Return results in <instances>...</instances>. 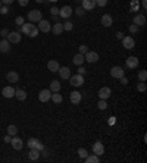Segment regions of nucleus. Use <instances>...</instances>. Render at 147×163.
I'll return each mask as SVG.
<instances>
[{"label":"nucleus","instance_id":"obj_1","mask_svg":"<svg viewBox=\"0 0 147 163\" xmlns=\"http://www.w3.org/2000/svg\"><path fill=\"white\" fill-rule=\"evenodd\" d=\"M21 31H22V34L28 35V37H31V38H34V37L38 35V28L34 27V24L33 22H28V24L24 22L22 25H21Z\"/></svg>","mask_w":147,"mask_h":163},{"label":"nucleus","instance_id":"obj_2","mask_svg":"<svg viewBox=\"0 0 147 163\" xmlns=\"http://www.w3.org/2000/svg\"><path fill=\"white\" fill-rule=\"evenodd\" d=\"M27 18H28L29 22H38L43 19V12L38 11V9H34V11H29L27 13Z\"/></svg>","mask_w":147,"mask_h":163},{"label":"nucleus","instance_id":"obj_3","mask_svg":"<svg viewBox=\"0 0 147 163\" xmlns=\"http://www.w3.org/2000/svg\"><path fill=\"white\" fill-rule=\"evenodd\" d=\"M69 82H71L72 87H82L84 85V75H79V73L71 75L69 77Z\"/></svg>","mask_w":147,"mask_h":163},{"label":"nucleus","instance_id":"obj_4","mask_svg":"<svg viewBox=\"0 0 147 163\" xmlns=\"http://www.w3.org/2000/svg\"><path fill=\"white\" fill-rule=\"evenodd\" d=\"M21 33L19 31H12V33L7 34V37H6V40L9 41V43H12V44H18L19 41H21Z\"/></svg>","mask_w":147,"mask_h":163},{"label":"nucleus","instance_id":"obj_5","mask_svg":"<svg viewBox=\"0 0 147 163\" xmlns=\"http://www.w3.org/2000/svg\"><path fill=\"white\" fill-rule=\"evenodd\" d=\"M110 77L115 79L122 78V77H125V71L121 66H113L112 69H110Z\"/></svg>","mask_w":147,"mask_h":163},{"label":"nucleus","instance_id":"obj_6","mask_svg":"<svg viewBox=\"0 0 147 163\" xmlns=\"http://www.w3.org/2000/svg\"><path fill=\"white\" fill-rule=\"evenodd\" d=\"M72 13H74V9L71 7V6H68V5L63 6V7H60V9H59V16L63 18V19H68V18L71 16Z\"/></svg>","mask_w":147,"mask_h":163},{"label":"nucleus","instance_id":"obj_7","mask_svg":"<svg viewBox=\"0 0 147 163\" xmlns=\"http://www.w3.org/2000/svg\"><path fill=\"white\" fill-rule=\"evenodd\" d=\"M27 146H28L29 148H37V150H40V152L44 150V146H43L41 141H38L37 138H29L28 143H27Z\"/></svg>","mask_w":147,"mask_h":163},{"label":"nucleus","instance_id":"obj_8","mask_svg":"<svg viewBox=\"0 0 147 163\" xmlns=\"http://www.w3.org/2000/svg\"><path fill=\"white\" fill-rule=\"evenodd\" d=\"M38 31H41V33H50L51 31V24L49 22V21H46V19H41V21H38Z\"/></svg>","mask_w":147,"mask_h":163},{"label":"nucleus","instance_id":"obj_9","mask_svg":"<svg viewBox=\"0 0 147 163\" xmlns=\"http://www.w3.org/2000/svg\"><path fill=\"white\" fill-rule=\"evenodd\" d=\"M122 46H124L127 50H132L134 46H136V40L132 38V37H130V35H127V37L122 38Z\"/></svg>","mask_w":147,"mask_h":163},{"label":"nucleus","instance_id":"obj_10","mask_svg":"<svg viewBox=\"0 0 147 163\" xmlns=\"http://www.w3.org/2000/svg\"><path fill=\"white\" fill-rule=\"evenodd\" d=\"M84 60H87L88 63H96L97 60H99V53L88 50V51H87V53L84 55Z\"/></svg>","mask_w":147,"mask_h":163},{"label":"nucleus","instance_id":"obj_11","mask_svg":"<svg viewBox=\"0 0 147 163\" xmlns=\"http://www.w3.org/2000/svg\"><path fill=\"white\" fill-rule=\"evenodd\" d=\"M50 97H51V91L50 90H41L38 93V100L41 101V103H47V101L50 100Z\"/></svg>","mask_w":147,"mask_h":163},{"label":"nucleus","instance_id":"obj_12","mask_svg":"<svg viewBox=\"0 0 147 163\" xmlns=\"http://www.w3.org/2000/svg\"><path fill=\"white\" fill-rule=\"evenodd\" d=\"M110 94H112V90L109 87H102L99 90V99H102V100H108L110 97Z\"/></svg>","mask_w":147,"mask_h":163},{"label":"nucleus","instance_id":"obj_13","mask_svg":"<svg viewBox=\"0 0 147 163\" xmlns=\"http://www.w3.org/2000/svg\"><path fill=\"white\" fill-rule=\"evenodd\" d=\"M81 7L84 11H93L96 7V0H81Z\"/></svg>","mask_w":147,"mask_h":163},{"label":"nucleus","instance_id":"obj_14","mask_svg":"<svg viewBox=\"0 0 147 163\" xmlns=\"http://www.w3.org/2000/svg\"><path fill=\"white\" fill-rule=\"evenodd\" d=\"M93 153L97 154V156H103V153H105V146H103V143L100 141H97L93 144Z\"/></svg>","mask_w":147,"mask_h":163},{"label":"nucleus","instance_id":"obj_15","mask_svg":"<svg viewBox=\"0 0 147 163\" xmlns=\"http://www.w3.org/2000/svg\"><path fill=\"white\" fill-rule=\"evenodd\" d=\"M69 100H71L72 104H79V101L82 100V96H81L79 91H72V93L69 94Z\"/></svg>","mask_w":147,"mask_h":163},{"label":"nucleus","instance_id":"obj_16","mask_svg":"<svg viewBox=\"0 0 147 163\" xmlns=\"http://www.w3.org/2000/svg\"><path fill=\"white\" fill-rule=\"evenodd\" d=\"M57 73H59V77L62 79H69V77H71V69H69L68 66H60L59 71H57Z\"/></svg>","mask_w":147,"mask_h":163},{"label":"nucleus","instance_id":"obj_17","mask_svg":"<svg viewBox=\"0 0 147 163\" xmlns=\"http://www.w3.org/2000/svg\"><path fill=\"white\" fill-rule=\"evenodd\" d=\"M2 94H3L5 99H12V97H15V88L11 87V85H7V87H5L2 90Z\"/></svg>","mask_w":147,"mask_h":163},{"label":"nucleus","instance_id":"obj_18","mask_svg":"<svg viewBox=\"0 0 147 163\" xmlns=\"http://www.w3.org/2000/svg\"><path fill=\"white\" fill-rule=\"evenodd\" d=\"M6 79L9 81V82H18L19 81V73L16 72V71H9V72L6 73Z\"/></svg>","mask_w":147,"mask_h":163},{"label":"nucleus","instance_id":"obj_19","mask_svg":"<svg viewBox=\"0 0 147 163\" xmlns=\"http://www.w3.org/2000/svg\"><path fill=\"white\" fill-rule=\"evenodd\" d=\"M11 144H12V147H13L15 150H21V148H22V147H24V143H22V140H21V138H18L16 135H15V137H12Z\"/></svg>","mask_w":147,"mask_h":163},{"label":"nucleus","instance_id":"obj_20","mask_svg":"<svg viewBox=\"0 0 147 163\" xmlns=\"http://www.w3.org/2000/svg\"><path fill=\"white\" fill-rule=\"evenodd\" d=\"M127 68H130V69H136V68H138V59H137L136 56H130L128 59H127Z\"/></svg>","mask_w":147,"mask_h":163},{"label":"nucleus","instance_id":"obj_21","mask_svg":"<svg viewBox=\"0 0 147 163\" xmlns=\"http://www.w3.org/2000/svg\"><path fill=\"white\" fill-rule=\"evenodd\" d=\"M59 68H60V65H59V62L55 60V59H51V60L47 62V69H49L50 72H57V71H59Z\"/></svg>","mask_w":147,"mask_h":163},{"label":"nucleus","instance_id":"obj_22","mask_svg":"<svg viewBox=\"0 0 147 163\" xmlns=\"http://www.w3.org/2000/svg\"><path fill=\"white\" fill-rule=\"evenodd\" d=\"M112 24H113V18L110 16L109 13L103 15V16H102V25H103V27L109 28V27H112Z\"/></svg>","mask_w":147,"mask_h":163},{"label":"nucleus","instance_id":"obj_23","mask_svg":"<svg viewBox=\"0 0 147 163\" xmlns=\"http://www.w3.org/2000/svg\"><path fill=\"white\" fill-rule=\"evenodd\" d=\"M0 51H2V53H9V51H11V43L6 38H3L0 41Z\"/></svg>","mask_w":147,"mask_h":163},{"label":"nucleus","instance_id":"obj_24","mask_svg":"<svg viewBox=\"0 0 147 163\" xmlns=\"http://www.w3.org/2000/svg\"><path fill=\"white\" fill-rule=\"evenodd\" d=\"M51 33L55 34V35H60L63 33V24L60 22H56L51 25Z\"/></svg>","mask_w":147,"mask_h":163},{"label":"nucleus","instance_id":"obj_25","mask_svg":"<svg viewBox=\"0 0 147 163\" xmlns=\"http://www.w3.org/2000/svg\"><path fill=\"white\" fill-rule=\"evenodd\" d=\"M132 22L136 24L137 27H143V25H144V24H146V16H144V15H136V16H134V21H132Z\"/></svg>","mask_w":147,"mask_h":163},{"label":"nucleus","instance_id":"obj_26","mask_svg":"<svg viewBox=\"0 0 147 163\" xmlns=\"http://www.w3.org/2000/svg\"><path fill=\"white\" fill-rule=\"evenodd\" d=\"M60 88H62V85H60L59 81H56V79L50 81V88H49V90H50L51 93H57V91H60Z\"/></svg>","mask_w":147,"mask_h":163},{"label":"nucleus","instance_id":"obj_27","mask_svg":"<svg viewBox=\"0 0 147 163\" xmlns=\"http://www.w3.org/2000/svg\"><path fill=\"white\" fill-rule=\"evenodd\" d=\"M72 62H74V65H77V66H81V65L84 63V55H81V53H77V55L72 57Z\"/></svg>","mask_w":147,"mask_h":163},{"label":"nucleus","instance_id":"obj_28","mask_svg":"<svg viewBox=\"0 0 147 163\" xmlns=\"http://www.w3.org/2000/svg\"><path fill=\"white\" fill-rule=\"evenodd\" d=\"M15 97H16L19 101H24L27 99V93H25V90H22V88H16V90H15Z\"/></svg>","mask_w":147,"mask_h":163},{"label":"nucleus","instance_id":"obj_29","mask_svg":"<svg viewBox=\"0 0 147 163\" xmlns=\"http://www.w3.org/2000/svg\"><path fill=\"white\" fill-rule=\"evenodd\" d=\"M50 100L53 101L55 104H60V103L63 101V97H62V94H59V91H57V93H51Z\"/></svg>","mask_w":147,"mask_h":163},{"label":"nucleus","instance_id":"obj_30","mask_svg":"<svg viewBox=\"0 0 147 163\" xmlns=\"http://www.w3.org/2000/svg\"><path fill=\"white\" fill-rule=\"evenodd\" d=\"M40 154H41V152H40V150H37V148H29L28 157L31 159V160H37V159L40 157Z\"/></svg>","mask_w":147,"mask_h":163},{"label":"nucleus","instance_id":"obj_31","mask_svg":"<svg viewBox=\"0 0 147 163\" xmlns=\"http://www.w3.org/2000/svg\"><path fill=\"white\" fill-rule=\"evenodd\" d=\"M84 160L87 163H99L100 162V156H97V154H90V156H87Z\"/></svg>","mask_w":147,"mask_h":163},{"label":"nucleus","instance_id":"obj_32","mask_svg":"<svg viewBox=\"0 0 147 163\" xmlns=\"http://www.w3.org/2000/svg\"><path fill=\"white\" fill-rule=\"evenodd\" d=\"M7 134L11 135V137H15V135L18 134V128L15 125H9V126H7Z\"/></svg>","mask_w":147,"mask_h":163},{"label":"nucleus","instance_id":"obj_33","mask_svg":"<svg viewBox=\"0 0 147 163\" xmlns=\"http://www.w3.org/2000/svg\"><path fill=\"white\" fill-rule=\"evenodd\" d=\"M137 78H138V81H144V82H146V79H147V71H146V69L140 71L138 75H137Z\"/></svg>","mask_w":147,"mask_h":163},{"label":"nucleus","instance_id":"obj_34","mask_svg":"<svg viewBox=\"0 0 147 163\" xmlns=\"http://www.w3.org/2000/svg\"><path fill=\"white\" fill-rule=\"evenodd\" d=\"M137 90L140 91V93H144V91L147 90V85H146V82H144V81H140V82L137 84Z\"/></svg>","mask_w":147,"mask_h":163},{"label":"nucleus","instance_id":"obj_35","mask_svg":"<svg viewBox=\"0 0 147 163\" xmlns=\"http://www.w3.org/2000/svg\"><path fill=\"white\" fill-rule=\"evenodd\" d=\"M72 28H74V24L71 21L63 22V31H72Z\"/></svg>","mask_w":147,"mask_h":163},{"label":"nucleus","instance_id":"obj_36","mask_svg":"<svg viewBox=\"0 0 147 163\" xmlns=\"http://www.w3.org/2000/svg\"><path fill=\"white\" fill-rule=\"evenodd\" d=\"M97 106H99L100 110H106V109H108V103H106V100H102V99H100L99 103H97Z\"/></svg>","mask_w":147,"mask_h":163},{"label":"nucleus","instance_id":"obj_37","mask_svg":"<svg viewBox=\"0 0 147 163\" xmlns=\"http://www.w3.org/2000/svg\"><path fill=\"white\" fill-rule=\"evenodd\" d=\"M78 156L81 159H85L87 156H88V152H87L85 148H79V150H78Z\"/></svg>","mask_w":147,"mask_h":163},{"label":"nucleus","instance_id":"obj_38","mask_svg":"<svg viewBox=\"0 0 147 163\" xmlns=\"http://www.w3.org/2000/svg\"><path fill=\"white\" fill-rule=\"evenodd\" d=\"M87 51H88V47H87L85 44H81L78 47V53H81V55H85Z\"/></svg>","mask_w":147,"mask_h":163},{"label":"nucleus","instance_id":"obj_39","mask_svg":"<svg viewBox=\"0 0 147 163\" xmlns=\"http://www.w3.org/2000/svg\"><path fill=\"white\" fill-rule=\"evenodd\" d=\"M74 12H75V13H77L78 16H84V13H85V11L82 9V7H79V6H78V7H77V9H75Z\"/></svg>","mask_w":147,"mask_h":163},{"label":"nucleus","instance_id":"obj_40","mask_svg":"<svg viewBox=\"0 0 147 163\" xmlns=\"http://www.w3.org/2000/svg\"><path fill=\"white\" fill-rule=\"evenodd\" d=\"M109 0H96V6H100V7H105L108 5Z\"/></svg>","mask_w":147,"mask_h":163},{"label":"nucleus","instance_id":"obj_41","mask_svg":"<svg viewBox=\"0 0 147 163\" xmlns=\"http://www.w3.org/2000/svg\"><path fill=\"white\" fill-rule=\"evenodd\" d=\"M7 12H9V7L6 5H2V7H0V13L2 15H7Z\"/></svg>","mask_w":147,"mask_h":163},{"label":"nucleus","instance_id":"obj_42","mask_svg":"<svg viewBox=\"0 0 147 163\" xmlns=\"http://www.w3.org/2000/svg\"><path fill=\"white\" fill-rule=\"evenodd\" d=\"M24 21H25V19H24L22 16H16V19H15V24H16L18 27H21V25L24 24Z\"/></svg>","mask_w":147,"mask_h":163},{"label":"nucleus","instance_id":"obj_43","mask_svg":"<svg viewBox=\"0 0 147 163\" xmlns=\"http://www.w3.org/2000/svg\"><path fill=\"white\" fill-rule=\"evenodd\" d=\"M50 13L53 15V16H57V15H59V7H56V6H53V7L50 9Z\"/></svg>","mask_w":147,"mask_h":163},{"label":"nucleus","instance_id":"obj_44","mask_svg":"<svg viewBox=\"0 0 147 163\" xmlns=\"http://www.w3.org/2000/svg\"><path fill=\"white\" fill-rule=\"evenodd\" d=\"M137 31H138V27H137L136 24H132V25H130V33H131V34H136Z\"/></svg>","mask_w":147,"mask_h":163},{"label":"nucleus","instance_id":"obj_45","mask_svg":"<svg viewBox=\"0 0 147 163\" xmlns=\"http://www.w3.org/2000/svg\"><path fill=\"white\" fill-rule=\"evenodd\" d=\"M85 72H87V69H85L82 65H81V66H78V73H79V75H85Z\"/></svg>","mask_w":147,"mask_h":163},{"label":"nucleus","instance_id":"obj_46","mask_svg":"<svg viewBox=\"0 0 147 163\" xmlns=\"http://www.w3.org/2000/svg\"><path fill=\"white\" fill-rule=\"evenodd\" d=\"M7 34H9V31H7L6 28H3L2 31H0V35H2L3 38H6V37H7Z\"/></svg>","mask_w":147,"mask_h":163},{"label":"nucleus","instance_id":"obj_47","mask_svg":"<svg viewBox=\"0 0 147 163\" xmlns=\"http://www.w3.org/2000/svg\"><path fill=\"white\" fill-rule=\"evenodd\" d=\"M0 2H2V3H3V5H6V6H11L12 3H13V2H15V0H0Z\"/></svg>","mask_w":147,"mask_h":163},{"label":"nucleus","instance_id":"obj_48","mask_svg":"<svg viewBox=\"0 0 147 163\" xmlns=\"http://www.w3.org/2000/svg\"><path fill=\"white\" fill-rule=\"evenodd\" d=\"M29 0H18V3H19V6H27L28 5Z\"/></svg>","mask_w":147,"mask_h":163},{"label":"nucleus","instance_id":"obj_49","mask_svg":"<svg viewBox=\"0 0 147 163\" xmlns=\"http://www.w3.org/2000/svg\"><path fill=\"white\" fill-rule=\"evenodd\" d=\"M121 79V84H124V85H127L128 84V78H125V77H122V78H119Z\"/></svg>","mask_w":147,"mask_h":163},{"label":"nucleus","instance_id":"obj_50","mask_svg":"<svg viewBox=\"0 0 147 163\" xmlns=\"http://www.w3.org/2000/svg\"><path fill=\"white\" fill-rule=\"evenodd\" d=\"M124 37H125V35H124L122 33H121V31H119V33H116V38H118V40H122Z\"/></svg>","mask_w":147,"mask_h":163},{"label":"nucleus","instance_id":"obj_51","mask_svg":"<svg viewBox=\"0 0 147 163\" xmlns=\"http://www.w3.org/2000/svg\"><path fill=\"white\" fill-rule=\"evenodd\" d=\"M11 140H12V137H11L9 134H7V135L5 137V140H3V141H5V143H11Z\"/></svg>","mask_w":147,"mask_h":163},{"label":"nucleus","instance_id":"obj_52","mask_svg":"<svg viewBox=\"0 0 147 163\" xmlns=\"http://www.w3.org/2000/svg\"><path fill=\"white\" fill-rule=\"evenodd\" d=\"M131 5H132V9H137V7H138V2H137V0H134Z\"/></svg>","mask_w":147,"mask_h":163},{"label":"nucleus","instance_id":"obj_53","mask_svg":"<svg viewBox=\"0 0 147 163\" xmlns=\"http://www.w3.org/2000/svg\"><path fill=\"white\" fill-rule=\"evenodd\" d=\"M141 6H143V9L146 11V7H147V0H141Z\"/></svg>","mask_w":147,"mask_h":163},{"label":"nucleus","instance_id":"obj_54","mask_svg":"<svg viewBox=\"0 0 147 163\" xmlns=\"http://www.w3.org/2000/svg\"><path fill=\"white\" fill-rule=\"evenodd\" d=\"M35 2H37V3H44L46 0H35Z\"/></svg>","mask_w":147,"mask_h":163},{"label":"nucleus","instance_id":"obj_55","mask_svg":"<svg viewBox=\"0 0 147 163\" xmlns=\"http://www.w3.org/2000/svg\"><path fill=\"white\" fill-rule=\"evenodd\" d=\"M46 2H53V3H56L57 0H46Z\"/></svg>","mask_w":147,"mask_h":163},{"label":"nucleus","instance_id":"obj_56","mask_svg":"<svg viewBox=\"0 0 147 163\" xmlns=\"http://www.w3.org/2000/svg\"><path fill=\"white\" fill-rule=\"evenodd\" d=\"M2 5H3V3H2V2H0V7H2Z\"/></svg>","mask_w":147,"mask_h":163},{"label":"nucleus","instance_id":"obj_57","mask_svg":"<svg viewBox=\"0 0 147 163\" xmlns=\"http://www.w3.org/2000/svg\"><path fill=\"white\" fill-rule=\"evenodd\" d=\"M75 2H78V3H79V2H81V0H75Z\"/></svg>","mask_w":147,"mask_h":163}]
</instances>
